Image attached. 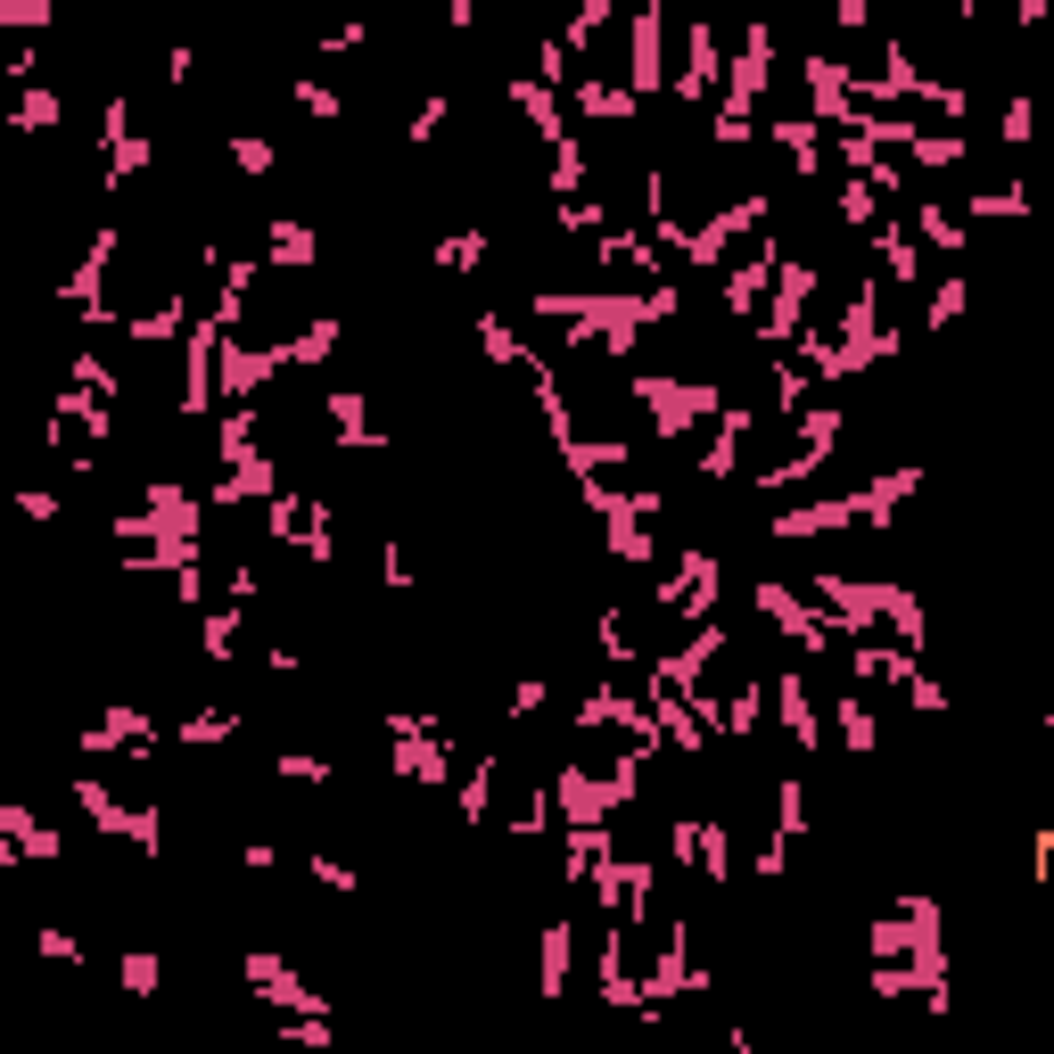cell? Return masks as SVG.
<instances>
[{"mask_svg": "<svg viewBox=\"0 0 1054 1054\" xmlns=\"http://www.w3.org/2000/svg\"><path fill=\"white\" fill-rule=\"evenodd\" d=\"M635 83H642V91L659 83V17H642V25H635Z\"/></svg>", "mask_w": 1054, "mask_h": 1054, "instance_id": "cell-1", "label": "cell"}, {"mask_svg": "<svg viewBox=\"0 0 1054 1054\" xmlns=\"http://www.w3.org/2000/svg\"><path fill=\"white\" fill-rule=\"evenodd\" d=\"M124 989H132V997H149V989H157V956H124Z\"/></svg>", "mask_w": 1054, "mask_h": 1054, "instance_id": "cell-3", "label": "cell"}, {"mask_svg": "<svg viewBox=\"0 0 1054 1054\" xmlns=\"http://www.w3.org/2000/svg\"><path fill=\"white\" fill-rule=\"evenodd\" d=\"M585 115H626V108H635V99H626V91H610V83H585Z\"/></svg>", "mask_w": 1054, "mask_h": 1054, "instance_id": "cell-2", "label": "cell"}]
</instances>
